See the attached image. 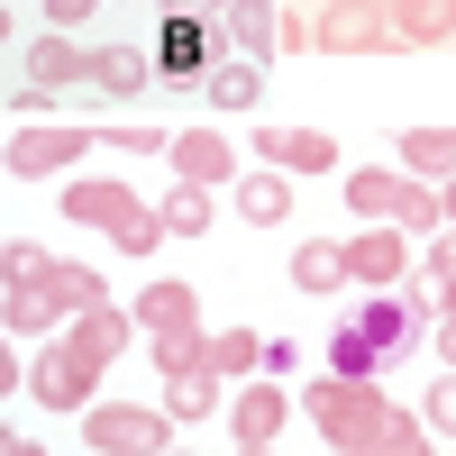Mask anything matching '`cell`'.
Wrapping results in <instances>:
<instances>
[{
	"label": "cell",
	"mask_w": 456,
	"mask_h": 456,
	"mask_svg": "<svg viewBox=\"0 0 456 456\" xmlns=\"http://www.w3.org/2000/svg\"><path fill=\"white\" fill-rule=\"evenodd\" d=\"M92 146H119V156H165V128H92Z\"/></svg>",
	"instance_id": "836d02e7"
},
{
	"label": "cell",
	"mask_w": 456,
	"mask_h": 456,
	"mask_svg": "<svg viewBox=\"0 0 456 456\" xmlns=\"http://www.w3.org/2000/svg\"><path fill=\"white\" fill-rule=\"evenodd\" d=\"M64 320V301L46 292V283H28V292H0V329H10V338H46Z\"/></svg>",
	"instance_id": "7402d4cb"
},
{
	"label": "cell",
	"mask_w": 456,
	"mask_h": 456,
	"mask_svg": "<svg viewBox=\"0 0 456 456\" xmlns=\"http://www.w3.org/2000/svg\"><path fill=\"white\" fill-rule=\"evenodd\" d=\"M228 46H238L247 64H265V55H283V10H274V0H228Z\"/></svg>",
	"instance_id": "2e32d148"
},
{
	"label": "cell",
	"mask_w": 456,
	"mask_h": 456,
	"mask_svg": "<svg viewBox=\"0 0 456 456\" xmlns=\"http://www.w3.org/2000/svg\"><path fill=\"white\" fill-rule=\"evenodd\" d=\"M292 292H301V301H338V292H347L338 238H301V247H292Z\"/></svg>",
	"instance_id": "d6986e66"
},
{
	"label": "cell",
	"mask_w": 456,
	"mask_h": 456,
	"mask_svg": "<svg viewBox=\"0 0 456 456\" xmlns=\"http://www.w3.org/2000/svg\"><path fill=\"white\" fill-rule=\"evenodd\" d=\"M438 356H447V374H456V320H438Z\"/></svg>",
	"instance_id": "7bdbcfd3"
},
{
	"label": "cell",
	"mask_w": 456,
	"mask_h": 456,
	"mask_svg": "<svg viewBox=\"0 0 456 456\" xmlns=\"http://www.w3.org/2000/svg\"><path fill=\"white\" fill-rule=\"evenodd\" d=\"M165 156H174V183H192V192H228V183H238V146L219 128H174Z\"/></svg>",
	"instance_id": "30bf717a"
},
{
	"label": "cell",
	"mask_w": 456,
	"mask_h": 456,
	"mask_svg": "<svg viewBox=\"0 0 456 456\" xmlns=\"http://www.w3.org/2000/svg\"><path fill=\"white\" fill-rule=\"evenodd\" d=\"M46 247H28V238H10V247H0V292H28V283H46Z\"/></svg>",
	"instance_id": "4dcf8cb0"
},
{
	"label": "cell",
	"mask_w": 456,
	"mask_h": 456,
	"mask_svg": "<svg viewBox=\"0 0 456 456\" xmlns=\"http://www.w3.org/2000/svg\"><path fill=\"white\" fill-rule=\"evenodd\" d=\"M73 338L110 365V356H128V311H110V301H92V311H73Z\"/></svg>",
	"instance_id": "4316f807"
},
{
	"label": "cell",
	"mask_w": 456,
	"mask_h": 456,
	"mask_svg": "<svg viewBox=\"0 0 456 456\" xmlns=\"http://www.w3.org/2000/svg\"><path fill=\"white\" fill-rule=\"evenodd\" d=\"M301 411H311V429H320L329 447H365L374 429L393 420V402H384V384H347V374H320V384L301 393Z\"/></svg>",
	"instance_id": "3957f363"
},
{
	"label": "cell",
	"mask_w": 456,
	"mask_h": 456,
	"mask_svg": "<svg viewBox=\"0 0 456 456\" xmlns=\"http://www.w3.org/2000/svg\"><path fill=\"white\" fill-rule=\"evenodd\" d=\"M137 320H146V338H183V329H201V292L174 283V274H156L137 292Z\"/></svg>",
	"instance_id": "9a60e30c"
},
{
	"label": "cell",
	"mask_w": 456,
	"mask_h": 456,
	"mask_svg": "<svg viewBox=\"0 0 456 456\" xmlns=\"http://www.w3.org/2000/svg\"><path fill=\"white\" fill-rule=\"evenodd\" d=\"M356 456H438V447H429V429H420V420H411V411H393V420H384V429H374V438H365Z\"/></svg>",
	"instance_id": "f1b7e54d"
},
{
	"label": "cell",
	"mask_w": 456,
	"mask_h": 456,
	"mask_svg": "<svg viewBox=\"0 0 456 456\" xmlns=\"http://www.w3.org/2000/svg\"><path fill=\"white\" fill-rule=\"evenodd\" d=\"M429 274H411L402 292H374V301H356V311H338V320H347L356 338H365V356H374V374H384V365H411V356H420L429 347Z\"/></svg>",
	"instance_id": "6da1fadb"
},
{
	"label": "cell",
	"mask_w": 456,
	"mask_h": 456,
	"mask_svg": "<svg viewBox=\"0 0 456 456\" xmlns=\"http://www.w3.org/2000/svg\"><path fill=\"white\" fill-rule=\"evenodd\" d=\"M438 210H447V219H456V174H447V183H438Z\"/></svg>",
	"instance_id": "ee69618b"
},
{
	"label": "cell",
	"mask_w": 456,
	"mask_h": 456,
	"mask_svg": "<svg viewBox=\"0 0 456 456\" xmlns=\"http://www.w3.org/2000/svg\"><path fill=\"white\" fill-rule=\"evenodd\" d=\"M28 83L64 101L73 83H92V46H83V37H55V28H46V37L28 46Z\"/></svg>",
	"instance_id": "5bb4252c"
},
{
	"label": "cell",
	"mask_w": 456,
	"mask_h": 456,
	"mask_svg": "<svg viewBox=\"0 0 456 456\" xmlns=\"http://www.w3.org/2000/svg\"><path fill=\"white\" fill-rule=\"evenodd\" d=\"M210 219H219V201L192 192V183H174V192L156 201V228H165V238H210Z\"/></svg>",
	"instance_id": "cb8c5ba5"
},
{
	"label": "cell",
	"mask_w": 456,
	"mask_h": 456,
	"mask_svg": "<svg viewBox=\"0 0 456 456\" xmlns=\"http://www.w3.org/2000/svg\"><path fill=\"white\" fill-rule=\"evenodd\" d=\"M110 247H119V256H137V265H146V256H156V247H165V228H156V210H146L137 228H119V238H110Z\"/></svg>",
	"instance_id": "e575fe53"
},
{
	"label": "cell",
	"mask_w": 456,
	"mask_h": 456,
	"mask_svg": "<svg viewBox=\"0 0 456 456\" xmlns=\"http://www.w3.org/2000/svg\"><path fill=\"white\" fill-rule=\"evenodd\" d=\"M146 356H156V374H192V365H201V329H183V338H146Z\"/></svg>",
	"instance_id": "1f68e13d"
},
{
	"label": "cell",
	"mask_w": 456,
	"mask_h": 456,
	"mask_svg": "<svg viewBox=\"0 0 456 456\" xmlns=\"http://www.w3.org/2000/svg\"><path fill=\"white\" fill-rule=\"evenodd\" d=\"M210 411H219V374H165V420L183 429V420H210Z\"/></svg>",
	"instance_id": "d4e9b609"
},
{
	"label": "cell",
	"mask_w": 456,
	"mask_h": 456,
	"mask_svg": "<svg viewBox=\"0 0 456 456\" xmlns=\"http://www.w3.org/2000/svg\"><path fill=\"white\" fill-rule=\"evenodd\" d=\"M83 447L92 456H165L174 447V420L146 402H92L83 411Z\"/></svg>",
	"instance_id": "5b68a950"
},
{
	"label": "cell",
	"mask_w": 456,
	"mask_h": 456,
	"mask_svg": "<svg viewBox=\"0 0 456 456\" xmlns=\"http://www.w3.org/2000/svg\"><path fill=\"white\" fill-rule=\"evenodd\" d=\"M165 19H183V28H219L228 0H165Z\"/></svg>",
	"instance_id": "8d00e7d4"
},
{
	"label": "cell",
	"mask_w": 456,
	"mask_h": 456,
	"mask_svg": "<svg viewBox=\"0 0 456 456\" xmlns=\"http://www.w3.org/2000/svg\"><path fill=\"white\" fill-rule=\"evenodd\" d=\"M73 156H92V128L83 119H37V128H19L10 137V183H55V174H73Z\"/></svg>",
	"instance_id": "52a82bcc"
},
{
	"label": "cell",
	"mask_w": 456,
	"mask_h": 456,
	"mask_svg": "<svg viewBox=\"0 0 456 456\" xmlns=\"http://www.w3.org/2000/svg\"><path fill=\"white\" fill-rule=\"evenodd\" d=\"M265 365V338L256 329H219V338H201V374H256Z\"/></svg>",
	"instance_id": "484cf974"
},
{
	"label": "cell",
	"mask_w": 456,
	"mask_h": 456,
	"mask_svg": "<svg viewBox=\"0 0 456 456\" xmlns=\"http://www.w3.org/2000/svg\"><path fill=\"white\" fill-rule=\"evenodd\" d=\"M28 393L46 411H92L101 402V356L83 347V338H55V347L28 356Z\"/></svg>",
	"instance_id": "277c9868"
},
{
	"label": "cell",
	"mask_w": 456,
	"mask_h": 456,
	"mask_svg": "<svg viewBox=\"0 0 456 456\" xmlns=\"http://www.w3.org/2000/svg\"><path fill=\"white\" fill-rule=\"evenodd\" d=\"M146 55H156V83L201 92V73L219 64V28H183V19H165L156 37H146Z\"/></svg>",
	"instance_id": "ba28073f"
},
{
	"label": "cell",
	"mask_w": 456,
	"mask_h": 456,
	"mask_svg": "<svg viewBox=\"0 0 456 456\" xmlns=\"http://www.w3.org/2000/svg\"><path fill=\"white\" fill-rule=\"evenodd\" d=\"M338 192H347V210L365 219V228H447V210H438V192L429 183H411V174H384V165H356V174H338Z\"/></svg>",
	"instance_id": "7a4b0ae2"
},
{
	"label": "cell",
	"mask_w": 456,
	"mask_h": 456,
	"mask_svg": "<svg viewBox=\"0 0 456 456\" xmlns=\"http://www.w3.org/2000/svg\"><path fill=\"white\" fill-rule=\"evenodd\" d=\"M228 201H238V219H256V228H283V219H292V174H274V165H265V174H238V183H228Z\"/></svg>",
	"instance_id": "ac0fdd59"
},
{
	"label": "cell",
	"mask_w": 456,
	"mask_h": 456,
	"mask_svg": "<svg viewBox=\"0 0 456 456\" xmlns=\"http://www.w3.org/2000/svg\"><path fill=\"white\" fill-rule=\"evenodd\" d=\"M101 10H119V0H101Z\"/></svg>",
	"instance_id": "c3c4849f"
},
{
	"label": "cell",
	"mask_w": 456,
	"mask_h": 456,
	"mask_svg": "<svg viewBox=\"0 0 456 456\" xmlns=\"http://www.w3.org/2000/svg\"><path fill=\"white\" fill-rule=\"evenodd\" d=\"M393 156H402L411 183H447V174H456V128H402Z\"/></svg>",
	"instance_id": "ffe728a7"
},
{
	"label": "cell",
	"mask_w": 456,
	"mask_h": 456,
	"mask_svg": "<svg viewBox=\"0 0 456 456\" xmlns=\"http://www.w3.org/2000/svg\"><path fill=\"white\" fill-rule=\"evenodd\" d=\"M338 265H347L356 292H393L411 274V247L393 238V228H356V238H338Z\"/></svg>",
	"instance_id": "8fae6325"
},
{
	"label": "cell",
	"mask_w": 456,
	"mask_h": 456,
	"mask_svg": "<svg viewBox=\"0 0 456 456\" xmlns=\"http://www.w3.org/2000/svg\"><path fill=\"white\" fill-rule=\"evenodd\" d=\"M384 19L402 46H447L456 37V0H384Z\"/></svg>",
	"instance_id": "44dd1931"
},
{
	"label": "cell",
	"mask_w": 456,
	"mask_h": 456,
	"mask_svg": "<svg viewBox=\"0 0 456 456\" xmlns=\"http://www.w3.org/2000/svg\"><path fill=\"white\" fill-rule=\"evenodd\" d=\"M311 46L320 55H402V37L384 19V0H329L311 19Z\"/></svg>",
	"instance_id": "8992f818"
},
{
	"label": "cell",
	"mask_w": 456,
	"mask_h": 456,
	"mask_svg": "<svg viewBox=\"0 0 456 456\" xmlns=\"http://www.w3.org/2000/svg\"><path fill=\"white\" fill-rule=\"evenodd\" d=\"M338 456H356V447H338Z\"/></svg>",
	"instance_id": "681fc988"
},
{
	"label": "cell",
	"mask_w": 456,
	"mask_h": 456,
	"mask_svg": "<svg viewBox=\"0 0 456 456\" xmlns=\"http://www.w3.org/2000/svg\"><path fill=\"white\" fill-rule=\"evenodd\" d=\"M10 110H19V119L37 128V119H46V110H55V92H37V83H19V92H10Z\"/></svg>",
	"instance_id": "ab89813d"
},
{
	"label": "cell",
	"mask_w": 456,
	"mask_h": 456,
	"mask_svg": "<svg viewBox=\"0 0 456 456\" xmlns=\"http://www.w3.org/2000/svg\"><path fill=\"white\" fill-rule=\"evenodd\" d=\"M137 219H146V201L128 192V183H110V174L73 183L64 174V228H110V238H119V228H137Z\"/></svg>",
	"instance_id": "9c48e42d"
},
{
	"label": "cell",
	"mask_w": 456,
	"mask_h": 456,
	"mask_svg": "<svg viewBox=\"0 0 456 456\" xmlns=\"http://www.w3.org/2000/svg\"><path fill=\"white\" fill-rule=\"evenodd\" d=\"M46 292L64 301V311H92V301H110V292H101V274H92V265H73V256H64V265H46Z\"/></svg>",
	"instance_id": "f546056e"
},
{
	"label": "cell",
	"mask_w": 456,
	"mask_h": 456,
	"mask_svg": "<svg viewBox=\"0 0 456 456\" xmlns=\"http://www.w3.org/2000/svg\"><path fill=\"white\" fill-rule=\"evenodd\" d=\"M247 156H265L274 174L301 183V174H338V137H329V128H256Z\"/></svg>",
	"instance_id": "7c38bea8"
},
{
	"label": "cell",
	"mask_w": 456,
	"mask_h": 456,
	"mask_svg": "<svg viewBox=\"0 0 456 456\" xmlns=\"http://www.w3.org/2000/svg\"><path fill=\"white\" fill-rule=\"evenodd\" d=\"M320 356H329V374H347V384H384V374H374V356H365V338H356L347 320H329Z\"/></svg>",
	"instance_id": "83f0119b"
},
{
	"label": "cell",
	"mask_w": 456,
	"mask_h": 456,
	"mask_svg": "<svg viewBox=\"0 0 456 456\" xmlns=\"http://www.w3.org/2000/svg\"><path fill=\"white\" fill-rule=\"evenodd\" d=\"M201 92L228 110V119H238V110H256V101H265V73H256L247 55H228V64H210V73H201Z\"/></svg>",
	"instance_id": "603a6c76"
},
{
	"label": "cell",
	"mask_w": 456,
	"mask_h": 456,
	"mask_svg": "<svg viewBox=\"0 0 456 456\" xmlns=\"http://www.w3.org/2000/svg\"><path fill=\"white\" fill-rule=\"evenodd\" d=\"M238 456H283V447H238Z\"/></svg>",
	"instance_id": "bcb514c9"
},
{
	"label": "cell",
	"mask_w": 456,
	"mask_h": 456,
	"mask_svg": "<svg viewBox=\"0 0 456 456\" xmlns=\"http://www.w3.org/2000/svg\"><path fill=\"white\" fill-rule=\"evenodd\" d=\"M265 374H301V347H292V338H265Z\"/></svg>",
	"instance_id": "60d3db41"
},
{
	"label": "cell",
	"mask_w": 456,
	"mask_h": 456,
	"mask_svg": "<svg viewBox=\"0 0 456 456\" xmlns=\"http://www.w3.org/2000/svg\"><path fill=\"white\" fill-rule=\"evenodd\" d=\"M101 19V0H46V28L55 37H73V28H92Z\"/></svg>",
	"instance_id": "d590c367"
},
{
	"label": "cell",
	"mask_w": 456,
	"mask_h": 456,
	"mask_svg": "<svg viewBox=\"0 0 456 456\" xmlns=\"http://www.w3.org/2000/svg\"><path fill=\"white\" fill-rule=\"evenodd\" d=\"M0 456H46V447H37V438H19L10 420H0Z\"/></svg>",
	"instance_id": "b9f144b4"
},
{
	"label": "cell",
	"mask_w": 456,
	"mask_h": 456,
	"mask_svg": "<svg viewBox=\"0 0 456 456\" xmlns=\"http://www.w3.org/2000/svg\"><path fill=\"white\" fill-rule=\"evenodd\" d=\"M283 420H292V393L274 384V374H265V384H247L238 402H228V438H238V447H274Z\"/></svg>",
	"instance_id": "4fadbf2b"
},
{
	"label": "cell",
	"mask_w": 456,
	"mask_h": 456,
	"mask_svg": "<svg viewBox=\"0 0 456 456\" xmlns=\"http://www.w3.org/2000/svg\"><path fill=\"white\" fill-rule=\"evenodd\" d=\"M420 429H429V438H456V374H438V384H429V402H420Z\"/></svg>",
	"instance_id": "d6a6232c"
},
{
	"label": "cell",
	"mask_w": 456,
	"mask_h": 456,
	"mask_svg": "<svg viewBox=\"0 0 456 456\" xmlns=\"http://www.w3.org/2000/svg\"><path fill=\"white\" fill-rule=\"evenodd\" d=\"M447 274H456V219L429 238V283H447Z\"/></svg>",
	"instance_id": "f35d334b"
},
{
	"label": "cell",
	"mask_w": 456,
	"mask_h": 456,
	"mask_svg": "<svg viewBox=\"0 0 456 456\" xmlns=\"http://www.w3.org/2000/svg\"><path fill=\"white\" fill-rule=\"evenodd\" d=\"M10 393H28V356L10 347V329H0V402H10Z\"/></svg>",
	"instance_id": "74e56055"
},
{
	"label": "cell",
	"mask_w": 456,
	"mask_h": 456,
	"mask_svg": "<svg viewBox=\"0 0 456 456\" xmlns=\"http://www.w3.org/2000/svg\"><path fill=\"white\" fill-rule=\"evenodd\" d=\"M165 456H201V447H165Z\"/></svg>",
	"instance_id": "7dc6e473"
},
{
	"label": "cell",
	"mask_w": 456,
	"mask_h": 456,
	"mask_svg": "<svg viewBox=\"0 0 456 456\" xmlns=\"http://www.w3.org/2000/svg\"><path fill=\"white\" fill-rule=\"evenodd\" d=\"M146 83H156V55H146V46H92V92L146 101Z\"/></svg>",
	"instance_id": "e0dca14e"
},
{
	"label": "cell",
	"mask_w": 456,
	"mask_h": 456,
	"mask_svg": "<svg viewBox=\"0 0 456 456\" xmlns=\"http://www.w3.org/2000/svg\"><path fill=\"white\" fill-rule=\"evenodd\" d=\"M10 37H19V28H10V0H0V46H10Z\"/></svg>",
	"instance_id": "f6af8a7d"
}]
</instances>
